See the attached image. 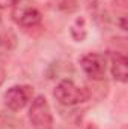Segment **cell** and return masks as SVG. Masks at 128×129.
I'll list each match as a JSON object with an SVG mask.
<instances>
[{"instance_id": "obj_1", "label": "cell", "mask_w": 128, "mask_h": 129, "mask_svg": "<svg viewBox=\"0 0 128 129\" xmlns=\"http://www.w3.org/2000/svg\"><path fill=\"white\" fill-rule=\"evenodd\" d=\"M11 9L12 20L23 29H35L42 21V14L35 0H17Z\"/></svg>"}, {"instance_id": "obj_2", "label": "cell", "mask_w": 128, "mask_h": 129, "mask_svg": "<svg viewBox=\"0 0 128 129\" xmlns=\"http://www.w3.org/2000/svg\"><path fill=\"white\" fill-rule=\"evenodd\" d=\"M53 95L56 101L65 107H74V105L83 104L91 98V93L86 87L77 86L72 80H66V78L57 83Z\"/></svg>"}, {"instance_id": "obj_3", "label": "cell", "mask_w": 128, "mask_h": 129, "mask_svg": "<svg viewBox=\"0 0 128 129\" xmlns=\"http://www.w3.org/2000/svg\"><path fill=\"white\" fill-rule=\"evenodd\" d=\"M29 120L33 129H53L54 120H53L51 108L45 96L38 95L32 99L29 108Z\"/></svg>"}, {"instance_id": "obj_4", "label": "cell", "mask_w": 128, "mask_h": 129, "mask_svg": "<svg viewBox=\"0 0 128 129\" xmlns=\"http://www.w3.org/2000/svg\"><path fill=\"white\" fill-rule=\"evenodd\" d=\"M33 98V89L27 84H15L5 92V105L12 111L23 110Z\"/></svg>"}, {"instance_id": "obj_5", "label": "cell", "mask_w": 128, "mask_h": 129, "mask_svg": "<svg viewBox=\"0 0 128 129\" xmlns=\"http://www.w3.org/2000/svg\"><path fill=\"white\" fill-rule=\"evenodd\" d=\"M80 66L83 72L94 81H101L105 77L107 57L99 53H88L80 59Z\"/></svg>"}, {"instance_id": "obj_6", "label": "cell", "mask_w": 128, "mask_h": 129, "mask_svg": "<svg viewBox=\"0 0 128 129\" xmlns=\"http://www.w3.org/2000/svg\"><path fill=\"white\" fill-rule=\"evenodd\" d=\"M110 71L116 81L127 83L128 80V59L124 53L119 51H110Z\"/></svg>"}, {"instance_id": "obj_7", "label": "cell", "mask_w": 128, "mask_h": 129, "mask_svg": "<svg viewBox=\"0 0 128 129\" xmlns=\"http://www.w3.org/2000/svg\"><path fill=\"white\" fill-rule=\"evenodd\" d=\"M86 9L91 14L96 24L99 26H107L110 21V15L107 8L104 6L102 0H86Z\"/></svg>"}, {"instance_id": "obj_8", "label": "cell", "mask_w": 128, "mask_h": 129, "mask_svg": "<svg viewBox=\"0 0 128 129\" xmlns=\"http://www.w3.org/2000/svg\"><path fill=\"white\" fill-rule=\"evenodd\" d=\"M69 33L72 36V39L75 42H83L86 35H88V30H86V20L83 17H78L74 20V23L71 24V29H69Z\"/></svg>"}, {"instance_id": "obj_9", "label": "cell", "mask_w": 128, "mask_h": 129, "mask_svg": "<svg viewBox=\"0 0 128 129\" xmlns=\"http://www.w3.org/2000/svg\"><path fill=\"white\" fill-rule=\"evenodd\" d=\"M113 9L116 12V24L127 30V0H113Z\"/></svg>"}, {"instance_id": "obj_10", "label": "cell", "mask_w": 128, "mask_h": 129, "mask_svg": "<svg viewBox=\"0 0 128 129\" xmlns=\"http://www.w3.org/2000/svg\"><path fill=\"white\" fill-rule=\"evenodd\" d=\"M51 5L54 9H57L63 14H72L78 8L77 0H51Z\"/></svg>"}, {"instance_id": "obj_11", "label": "cell", "mask_w": 128, "mask_h": 129, "mask_svg": "<svg viewBox=\"0 0 128 129\" xmlns=\"http://www.w3.org/2000/svg\"><path fill=\"white\" fill-rule=\"evenodd\" d=\"M17 0H0V11L2 9H8V8H12V5Z\"/></svg>"}, {"instance_id": "obj_12", "label": "cell", "mask_w": 128, "mask_h": 129, "mask_svg": "<svg viewBox=\"0 0 128 129\" xmlns=\"http://www.w3.org/2000/svg\"><path fill=\"white\" fill-rule=\"evenodd\" d=\"M3 80H5V71H3V68H2V64H0V84L3 83Z\"/></svg>"}, {"instance_id": "obj_13", "label": "cell", "mask_w": 128, "mask_h": 129, "mask_svg": "<svg viewBox=\"0 0 128 129\" xmlns=\"http://www.w3.org/2000/svg\"><path fill=\"white\" fill-rule=\"evenodd\" d=\"M0 23H2V14H0Z\"/></svg>"}]
</instances>
